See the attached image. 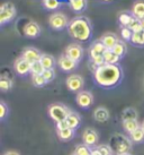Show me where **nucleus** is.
<instances>
[{"label": "nucleus", "mask_w": 144, "mask_h": 155, "mask_svg": "<svg viewBox=\"0 0 144 155\" xmlns=\"http://www.w3.org/2000/svg\"><path fill=\"white\" fill-rule=\"evenodd\" d=\"M141 126L139 125L137 120H124L123 121V128L128 135L132 134L134 130H136L137 128H140Z\"/></svg>", "instance_id": "5701e85b"}, {"label": "nucleus", "mask_w": 144, "mask_h": 155, "mask_svg": "<svg viewBox=\"0 0 144 155\" xmlns=\"http://www.w3.org/2000/svg\"><path fill=\"white\" fill-rule=\"evenodd\" d=\"M142 28H143V30H144V19H143V21H142Z\"/></svg>", "instance_id": "37998d69"}, {"label": "nucleus", "mask_w": 144, "mask_h": 155, "mask_svg": "<svg viewBox=\"0 0 144 155\" xmlns=\"http://www.w3.org/2000/svg\"><path fill=\"white\" fill-rule=\"evenodd\" d=\"M41 64L44 67V69H53L55 65L54 58L51 54H46V53H43L41 57Z\"/></svg>", "instance_id": "4be33fe9"}, {"label": "nucleus", "mask_w": 144, "mask_h": 155, "mask_svg": "<svg viewBox=\"0 0 144 155\" xmlns=\"http://www.w3.org/2000/svg\"><path fill=\"white\" fill-rule=\"evenodd\" d=\"M21 57L25 58L27 61H30V64H33V62L41 60L42 53L38 51L37 49H35V48H26L25 50L23 51Z\"/></svg>", "instance_id": "ddd939ff"}, {"label": "nucleus", "mask_w": 144, "mask_h": 155, "mask_svg": "<svg viewBox=\"0 0 144 155\" xmlns=\"http://www.w3.org/2000/svg\"><path fill=\"white\" fill-rule=\"evenodd\" d=\"M82 54H83V50L81 48L80 44L78 43H72L70 45L67 47L65 49V56L69 57L70 59L74 60L76 62H79L82 58Z\"/></svg>", "instance_id": "9d476101"}, {"label": "nucleus", "mask_w": 144, "mask_h": 155, "mask_svg": "<svg viewBox=\"0 0 144 155\" xmlns=\"http://www.w3.org/2000/svg\"><path fill=\"white\" fill-rule=\"evenodd\" d=\"M104 60L107 65H118L121 58L117 54H115L111 50H106V52L104 53Z\"/></svg>", "instance_id": "aec40b11"}, {"label": "nucleus", "mask_w": 144, "mask_h": 155, "mask_svg": "<svg viewBox=\"0 0 144 155\" xmlns=\"http://www.w3.org/2000/svg\"><path fill=\"white\" fill-rule=\"evenodd\" d=\"M132 140L130 137H126L123 134H114L109 140V146L113 150L114 154L116 155H124L130 154L132 151Z\"/></svg>", "instance_id": "7ed1b4c3"}, {"label": "nucleus", "mask_w": 144, "mask_h": 155, "mask_svg": "<svg viewBox=\"0 0 144 155\" xmlns=\"http://www.w3.org/2000/svg\"><path fill=\"white\" fill-rule=\"evenodd\" d=\"M69 21L68 17L62 13H55L53 14L50 19H49V24L51 26L53 30L61 31L63 30L64 27H68L69 26Z\"/></svg>", "instance_id": "39448f33"}, {"label": "nucleus", "mask_w": 144, "mask_h": 155, "mask_svg": "<svg viewBox=\"0 0 144 155\" xmlns=\"http://www.w3.org/2000/svg\"><path fill=\"white\" fill-rule=\"evenodd\" d=\"M11 87H13V81L11 79L4 77V76L0 78V90L2 92H7V91L11 90Z\"/></svg>", "instance_id": "2f4dec72"}, {"label": "nucleus", "mask_w": 144, "mask_h": 155, "mask_svg": "<svg viewBox=\"0 0 144 155\" xmlns=\"http://www.w3.org/2000/svg\"><path fill=\"white\" fill-rule=\"evenodd\" d=\"M76 102L81 109H89L93 103V95L88 91H81L77 94Z\"/></svg>", "instance_id": "0eeeda50"}, {"label": "nucleus", "mask_w": 144, "mask_h": 155, "mask_svg": "<svg viewBox=\"0 0 144 155\" xmlns=\"http://www.w3.org/2000/svg\"><path fill=\"white\" fill-rule=\"evenodd\" d=\"M32 82H33V85L36 87L45 86V84L47 83L45 78L43 77V75H32Z\"/></svg>", "instance_id": "72a5a7b5"}, {"label": "nucleus", "mask_w": 144, "mask_h": 155, "mask_svg": "<svg viewBox=\"0 0 144 155\" xmlns=\"http://www.w3.org/2000/svg\"><path fill=\"white\" fill-rule=\"evenodd\" d=\"M68 32L72 39L79 42H86L91 38V24L90 21L85 16H78L69 23Z\"/></svg>", "instance_id": "f03ea898"}, {"label": "nucleus", "mask_w": 144, "mask_h": 155, "mask_svg": "<svg viewBox=\"0 0 144 155\" xmlns=\"http://www.w3.org/2000/svg\"><path fill=\"white\" fill-rule=\"evenodd\" d=\"M130 139L135 144H140V143L144 142V131L142 128H137L134 130L132 134H130Z\"/></svg>", "instance_id": "393cba45"}, {"label": "nucleus", "mask_w": 144, "mask_h": 155, "mask_svg": "<svg viewBox=\"0 0 144 155\" xmlns=\"http://www.w3.org/2000/svg\"><path fill=\"white\" fill-rule=\"evenodd\" d=\"M44 67L42 66L41 61H36V62H33L32 66H30V73L32 75H42L44 73Z\"/></svg>", "instance_id": "473e14b6"}, {"label": "nucleus", "mask_w": 144, "mask_h": 155, "mask_svg": "<svg viewBox=\"0 0 144 155\" xmlns=\"http://www.w3.org/2000/svg\"><path fill=\"white\" fill-rule=\"evenodd\" d=\"M43 5L49 10H54V9L59 8L60 2L59 0H43Z\"/></svg>", "instance_id": "f704fd0d"}, {"label": "nucleus", "mask_w": 144, "mask_h": 155, "mask_svg": "<svg viewBox=\"0 0 144 155\" xmlns=\"http://www.w3.org/2000/svg\"><path fill=\"white\" fill-rule=\"evenodd\" d=\"M141 128H142V129H143V131H144V121L141 124Z\"/></svg>", "instance_id": "79ce46f5"}, {"label": "nucleus", "mask_w": 144, "mask_h": 155, "mask_svg": "<svg viewBox=\"0 0 144 155\" xmlns=\"http://www.w3.org/2000/svg\"><path fill=\"white\" fill-rule=\"evenodd\" d=\"M137 111L133 108H126L122 113V120H137Z\"/></svg>", "instance_id": "b1692460"}, {"label": "nucleus", "mask_w": 144, "mask_h": 155, "mask_svg": "<svg viewBox=\"0 0 144 155\" xmlns=\"http://www.w3.org/2000/svg\"><path fill=\"white\" fill-rule=\"evenodd\" d=\"M124 155H131V154H124Z\"/></svg>", "instance_id": "c03bdc74"}, {"label": "nucleus", "mask_w": 144, "mask_h": 155, "mask_svg": "<svg viewBox=\"0 0 144 155\" xmlns=\"http://www.w3.org/2000/svg\"><path fill=\"white\" fill-rule=\"evenodd\" d=\"M93 119L97 122H107L109 119V111L104 107H99L93 111Z\"/></svg>", "instance_id": "f3484780"}, {"label": "nucleus", "mask_w": 144, "mask_h": 155, "mask_svg": "<svg viewBox=\"0 0 144 155\" xmlns=\"http://www.w3.org/2000/svg\"><path fill=\"white\" fill-rule=\"evenodd\" d=\"M42 75H43V77L45 78V81H46L47 83L52 82L55 77L54 69H45V70H44V73H43Z\"/></svg>", "instance_id": "e433bc0d"}, {"label": "nucleus", "mask_w": 144, "mask_h": 155, "mask_svg": "<svg viewBox=\"0 0 144 155\" xmlns=\"http://www.w3.org/2000/svg\"><path fill=\"white\" fill-rule=\"evenodd\" d=\"M16 15L15 6L10 2H6L0 8V24L4 25L6 23L10 22Z\"/></svg>", "instance_id": "423d86ee"}, {"label": "nucleus", "mask_w": 144, "mask_h": 155, "mask_svg": "<svg viewBox=\"0 0 144 155\" xmlns=\"http://www.w3.org/2000/svg\"><path fill=\"white\" fill-rule=\"evenodd\" d=\"M93 79L98 86L102 88H113L123 79V69L119 65L100 66L93 73Z\"/></svg>", "instance_id": "f257e3e1"}, {"label": "nucleus", "mask_w": 144, "mask_h": 155, "mask_svg": "<svg viewBox=\"0 0 144 155\" xmlns=\"http://www.w3.org/2000/svg\"><path fill=\"white\" fill-rule=\"evenodd\" d=\"M56 134H58V136H59V138L62 140V142H69V140H71L72 138L74 137L76 130L69 127V128H67V129L56 131Z\"/></svg>", "instance_id": "6ab92c4d"}, {"label": "nucleus", "mask_w": 144, "mask_h": 155, "mask_svg": "<svg viewBox=\"0 0 144 155\" xmlns=\"http://www.w3.org/2000/svg\"><path fill=\"white\" fill-rule=\"evenodd\" d=\"M69 128L68 122L64 120V121H60V122H56V131H60V130H63Z\"/></svg>", "instance_id": "ea45409f"}, {"label": "nucleus", "mask_w": 144, "mask_h": 155, "mask_svg": "<svg viewBox=\"0 0 144 155\" xmlns=\"http://www.w3.org/2000/svg\"><path fill=\"white\" fill-rule=\"evenodd\" d=\"M100 41L102 42V44L106 47L107 50H111L116 45V43L118 42L119 40L117 39V36L114 33H106L102 36Z\"/></svg>", "instance_id": "dca6fc26"}, {"label": "nucleus", "mask_w": 144, "mask_h": 155, "mask_svg": "<svg viewBox=\"0 0 144 155\" xmlns=\"http://www.w3.org/2000/svg\"><path fill=\"white\" fill-rule=\"evenodd\" d=\"M24 33H25L27 38L34 39V38H37L38 35L41 34V27H39L37 23L30 22L28 24H26L25 27H24Z\"/></svg>", "instance_id": "2eb2a0df"}, {"label": "nucleus", "mask_w": 144, "mask_h": 155, "mask_svg": "<svg viewBox=\"0 0 144 155\" xmlns=\"http://www.w3.org/2000/svg\"><path fill=\"white\" fill-rule=\"evenodd\" d=\"M58 64H59L60 68L62 69L63 71H71V70H73V69H76L77 65H78V62H76V61L72 60V59H70V58L67 57L65 54L60 57Z\"/></svg>", "instance_id": "4468645a"}, {"label": "nucleus", "mask_w": 144, "mask_h": 155, "mask_svg": "<svg viewBox=\"0 0 144 155\" xmlns=\"http://www.w3.org/2000/svg\"><path fill=\"white\" fill-rule=\"evenodd\" d=\"M106 50H107L106 47L102 44V42L100 41V40H99V41H95V42L90 45V50H89L90 59L104 56V53L106 52Z\"/></svg>", "instance_id": "f8f14e48"}, {"label": "nucleus", "mask_w": 144, "mask_h": 155, "mask_svg": "<svg viewBox=\"0 0 144 155\" xmlns=\"http://www.w3.org/2000/svg\"><path fill=\"white\" fill-rule=\"evenodd\" d=\"M131 42L134 45H137V47H143L144 45V33L143 30L140 31V32H136V33H133L132 35Z\"/></svg>", "instance_id": "cd10ccee"}, {"label": "nucleus", "mask_w": 144, "mask_h": 155, "mask_svg": "<svg viewBox=\"0 0 144 155\" xmlns=\"http://www.w3.org/2000/svg\"><path fill=\"white\" fill-rule=\"evenodd\" d=\"M70 112L71 111L69 110V108L61 103H54L49 107V116L52 120L55 121V124L65 120Z\"/></svg>", "instance_id": "20e7f679"}, {"label": "nucleus", "mask_w": 144, "mask_h": 155, "mask_svg": "<svg viewBox=\"0 0 144 155\" xmlns=\"http://www.w3.org/2000/svg\"><path fill=\"white\" fill-rule=\"evenodd\" d=\"M70 6L73 12L80 13L82 10H85L87 6V0H70Z\"/></svg>", "instance_id": "a878e982"}, {"label": "nucleus", "mask_w": 144, "mask_h": 155, "mask_svg": "<svg viewBox=\"0 0 144 155\" xmlns=\"http://www.w3.org/2000/svg\"><path fill=\"white\" fill-rule=\"evenodd\" d=\"M83 78L79 76V75H71L67 78V87L69 91L74 92V93H79L81 92L82 87H83Z\"/></svg>", "instance_id": "6e6552de"}, {"label": "nucleus", "mask_w": 144, "mask_h": 155, "mask_svg": "<svg viewBox=\"0 0 144 155\" xmlns=\"http://www.w3.org/2000/svg\"><path fill=\"white\" fill-rule=\"evenodd\" d=\"M91 153H92V148L87 146L86 144L77 145L76 150H74V154L76 155H91Z\"/></svg>", "instance_id": "c85d7f7f"}, {"label": "nucleus", "mask_w": 144, "mask_h": 155, "mask_svg": "<svg viewBox=\"0 0 144 155\" xmlns=\"http://www.w3.org/2000/svg\"><path fill=\"white\" fill-rule=\"evenodd\" d=\"M82 140H83V144H86L87 146H89L90 148H93V147L97 146L99 136H98L97 131L95 129L88 128L82 133Z\"/></svg>", "instance_id": "1a4fd4ad"}, {"label": "nucleus", "mask_w": 144, "mask_h": 155, "mask_svg": "<svg viewBox=\"0 0 144 155\" xmlns=\"http://www.w3.org/2000/svg\"><path fill=\"white\" fill-rule=\"evenodd\" d=\"M130 30L133 32V33H136V32H140V31H142L143 28H142V21L141 19H139V18H136L133 16V18H132L131 23H130V25L127 26Z\"/></svg>", "instance_id": "c756f323"}, {"label": "nucleus", "mask_w": 144, "mask_h": 155, "mask_svg": "<svg viewBox=\"0 0 144 155\" xmlns=\"http://www.w3.org/2000/svg\"><path fill=\"white\" fill-rule=\"evenodd\" d=\"M8 113H9L8 107L6 105L5 102L1 101V102H0V119H1V120H5L6 117L8 116Z\"/></svg>", "instance_id": "4c0bfd02"}, {"label": "nucleus", "mask_w": 144, "mask_h": 155, "mask_svg": "<svg viewBox=\"0 0 144 155\" xmlns=\"http://www.w3.org/2000/svg\"><path fill=\"white\" fill-rule=\"evenodd\" d=\"M96 148L98 150V152L100 153V155H113L114 152L110 148L109 145H99L96 146Z\"/></svg>", "instance_id": "c9c22d12"}, {"label": "nucleus", "mask_w": 144, "mask_h": 155, "mask_svg": "<svg viewBox=\"0 0 144 155\" xmlns=\"http://www.w3.org/2000/svg\"><path fill=\"white\" fill-rule=\"evenodd\" d=\"M30 66H32V64L30 61H27L25 58L20 57V58H18L17 60L15 61L14 68H15V70H16V73L18 75L25 76L28 73H30Z\"/></svg>", "instance_id": "9b49d317"}, {"label": "nucleus", "mask_w": 144, "mask_h": 155, "mask_svg": "<svg viewBox=\"0 0 144 155\" xmlns=\"http://www.w3.org/2000/svg\"><path fill=\"white\" fill-rule=\"evenodd\" d=\"M132 14H133L134 17L139 18L141 21H143L144 19V2L143 1H139V2H136V4L133 6Z\"/></svg>", "instance_id": "412c9836"}, {"label": "nucleus", "mask_w": 144, "mask_h": 155, "mask_svg": "<svg viewBox=\"0 0 144 155\" xmlns=\"http://www.w3.org/2000/svg\"><path fill=\"white\" fill-rule=\"evenodd\" d=\"M4 155H20V154L16 151H8V152H6Z\"/></svg>", "instance_id": "a19ab883"}, {"label": "nucleus", "mask_w": 144, "mask_h": 155, "mask_svg": "<svg viewBox=\"0 0 144 155\" xmlns=\"http://www.w3.org/2000/svg\"><path fill=\"white\" fill-rule=\"evenodd\" d=\"M65 121L68 122V125L70 128L72 129H78L79 127H80V124H81V117L74 111H71L69 113V116L67 117V119Z\"/></svg>", "instance_id": "a211bd4d"}, {"label": "nucleus", "mask_w": 144, "mask_h": 155, "mask_svg": "<svg viewBox=\"0 0 144 155\" xmlns=\"http://www.w3.org/2000/svg\"><path fill=\"white\" fill-rule=\"evenodd\" d=\"M111 51L114 52L115 54H117L119 58H123L125 56V53H126V44H125V42L119 40L118 42L116 43V45L111 49Z\"/></svg>", "instance_id": "bb28decb"}, {"label": "nucleus", "mask_w": 144, "mask_h": 155, "mask_svg": "<svg viewBox=\"0 0 144 155\" xmlns=\"http://www.w3.org/2000/svg\"><path fill=\"white\" fill-rule=\"evenodd\" d=\"M72 155H76V154H74V153H73V154H72Z\"/></svg>", "instance_id": "a18cd8bd"}, {"label": "nucleus", "mask_w": 144, "mask_h": 155, "mask_svg": "<svg viewBox=\"0 0 144 155\" xmlns=\"http://www.w3.org/2000/svg\"><path fill=\"white\" fill-rule=\"evenodd\" d=\"M121 34H122V38H123L125 41H131L133 32H132L128 27H122V32H121Z\"/></svg>", "instance_id": "58836bf2"}, {"label": "nucleus", "mask_w": 144, "mask_h": 155, "mask_svg": "<svg viewBox=\"0 0 144 155\" xmlns=\"http://www.w3.org/2000/svg\"><path fill=\"white\" fill-rule=\"evenodd\" d=\"M132 18H133V14L122 13L121 15H119L118 21H119V23H121V25L123 26V27H127V26L130 25Z\"/></svg>", "instance_id": "7c9ffc66"}]
</instances>
